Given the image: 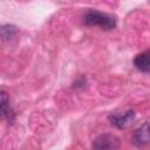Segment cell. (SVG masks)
<instances>
[{"mask_svg": "<svg viewBox=\"0 0 150 150\" xmlns=\"http://www.w3.org/2000/svg\"><path fill=\"white\" fill-rule=\"evenodd\" d=\"M84 23L89 27H100L103 30H110L116 26V19L103 12L88 11L84 15Z\"/></svg>", "mask_w": 150, "mask_h": 150, "instance_id": "1", "label": "cell"}, {"mask_svg": "<svg viewBox=\"0 0 150 150\" xmlns=\"http://www.w3.org/2000/svg\"><path fill=\"white\" fill-rule=\"evenodd\" d=\"M121 141L112 134H102L97 136L91 144L93 150H118Z\"/></svg>", "mask_w": 150, "mask_h": 150, "instance_id": "2", "label": "cell"}, {"mask_svg": "<svg viewBox=\"0 0 150 150\" xmlns=\"http://www.w3.org/2000/svg\"><path fill=\"white\" fill-rule=\"evenodd\" d=\"M135 118V111L134 110H127L124 112L120 114H111L109 115V121L112 125H115L118 129H125L128 128L131 122Z\"/></svg>", "mask_w": 150, "mask_h": 150, "instance_id": "3", "label": "cell"}, {"mask_svg": "<svg viewBox=\"0 0 150 150\" xmlns=\"http://www.w3.org/2000/svg\"><path fill=\"white\" fill-rule=\"evenodd\" d=\"M150 139V135H149V124L148 122H145L143 125H141L138 129H136L132 134L131 137V142L136 148H144Z\"/></svg>", "mask_w": 150, "mask_h": 150, "instance_id": "4", "label": "cell"}, {"mask_svg": "<svg viewBox=\"0 0 150 150\" xmlns=\"http://www.w3.org/2000/svg\"><path fill=\"white\" fill-rule=\"evenodd\" d=\"M134 64L138 70L148 73L150 70V53L146 50L144 53L136 55V57L134 59Z\"/></svg>", "mask_w": 150, "mask_h": 150, "instance_id": "5", "label": "cell"}, {"mask_svg": "<svg viewBox=\"0 0 150 150\" xmlns=\"http://www.w3.org/2000/svg\"><path fill=\"white\" fill-rule=\"evenodd\" d=\"M11 112L9 108V96L7 91L0 90V120L4 117H7Z\"/></svg>", "mask_w": 150, "mask_h": 150, "instance_id": "6", "label": "cell"}, {"mask_svg": "<svg viewBox=\"0 0 150 150\" xmlns=\"http://www.w3.org/2000/svg\"><path fill=\"white\" fill-rule=\"evenodd\" d=\"M16 33L14 26H1L0 27V38L1 39H11Z\"/></svg>", "mask_w": 150, "mask_h": 150, "instance_id": "7", "label": "cell"}]
</instances>
